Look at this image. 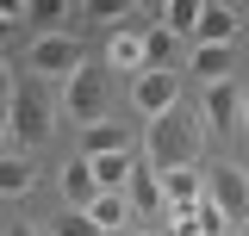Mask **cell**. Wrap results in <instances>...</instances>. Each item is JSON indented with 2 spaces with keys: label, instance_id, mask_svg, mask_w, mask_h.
Returning a JSON list of instances; mask_svg holds the SVG:
<instances>
[{
  "label": "cell",
  "instance_id": "6da1fadb",
  "mask_svg": "<svg viewBox=\"0 0 249 236\" xmlns=\"http://www.w3.org/2000/svg\"><path fill=\"white\" fill-rule=\"evenodd\" d=\"M143 149H150V168H156V174H175V168H193V155H199V131H193V118H181V112L150 118Z\"/></svg>",
  "mask_w": 249,
  "mask_h": 236
},
{
  "label": "cell",
  "instance_id": "7a4b0ae2",
  "mask_svg": "<svg viewBox=\"0 0 249 236\" xmlns=\"http://www.w3.org/2000/svg\"><path fill=\"white\" fill-rule=\"evenodd\" d=\"M6 131H13V137H19L25 149L50 143L56 118H50V100H44V87H37V81H19V93L6 100Z\"/></svg>",
  "mask_w": 249,
  "mask_h": 236
},
{
  "label": "cell",
  "instance_id": "3957f363",
  "mask_svg": "<svg viewBox=\"0 0 249 236\" xmlns=\"http://www.w3.org/2000/svg\"><path fill=\"white\" fill-rule=\"evenodd\" d=\"M106 100H112V81H106V68H75V81L62 87V112L75 118L81 131H93V124H106Z\"/></svg>",
  "mask_w": 249,
  "mask_h": 236
},
{
  "label": "cell",
  "instance_id": "277c9868",
  "mask_svg": "<svg viewBox=\"0 0 249 236\" xmlns=\"http://www.w3.org/2000/svg\"><path fill=\"white\" fill-rule=\"evenodd\" d=\"M25 68L37 75V81H75V68H81V44L62 37V31H44V37L25 50Z\"/></svg>",
  "mask_w": 249,
  "mask_h": 236
},
{
  "label": "cell",
  "instance_id": "5b68a950",
  "mask_svg": "<svg viewBox=\"0 0 249 236\" xmlns=\"http://www.w3.org/2000/svg\"><path fill=\"white\" fill-rule=\"evenodd\" d=\"M131 106H137L143 118L181 112V81H175V68H143V75L131 81Z\"/></svg>",
  "mask_w": 249,
  "mask_h": 236
},
{
  "label": "cell",
  "instance_id": "8992f818",
  "mask_svg": "<svg viewBox=\"0 0 249 236\" xmlns=\"http://www.w3.org/2000/svg\"><path fill=\"white\" fill-rule=\"evenodd\" d=\"M206 199L218 205V218H224V230H237V224H249V174L243 168H218L212 174V186H206Z\"/></svg>",
  "mask_w": 249,
  "mask_h": 236
},
{
  "label": "cell",
  "instance_id": "52a82bcc",
  "mask_svg": "<svg viewBox=\"0 0 249 236\" xmlns=\"http://www.w3.org/2000/svg\"><path fill=\"white\" fill-rule=\"evenodd\" d=\"M237 25H243V13H237V6H224V0H199V25H193V44H224V50H231Z\"/></svg>",
  "mask_w": 249,
  "mask_h": 236
},
{
  "label": "cell",
  "instance_id": "ba28073f",
  "mask_svg": "<svg viewBox=\"0 0 249 236\" xmlns=\"http://www.w3.org/2000/svg\"><path fill=\"white\" fill-rule=\"evenodd\" d=\"M162 205L175 211V218H193V211L206 205V180L193 174V168H175V174H162Z\"/></svg>",
  "mask_w": 249,
  "mask_h": 236
},
{
  "label": "cell",
  "instance_id": "9c48e42d",
  "mask_svg": "<svg viewBox=\"0 0 249 236\" xmlns=\"http://www.w3.org/2000/svg\"><path fill=\"white\" fill-rule=\"evenodd\" d=\"M124 199H131L137 218H168V205H162V174H156L150 162H137V174H131V186H124Z\"/></svg>",
  "mask_w": 249,
  "mask_h": 236
},
{
  "label": "cell",
  "instance_id": "30bf717a",
  "mask_svg": "<svg viewBox=\"0 0 249 236\" xmlns=\"http://www.w3.org/2000/svg\"><path fill=\"white\" fill-rule=\"evenodd\" d=\"M206 124H212V131L243 124V87H237V81H212V87H206Z\"/></svg>",
  "mask_w": 249,
  "mask_h": 236
},
{
  "label": "cell",
  "instance_id": "8fae6325",
  "mask_svg": "<svg viewBox=\"0 0 249 236\" xmlns=\"http://www.w3.org/2000/svg\"><path fill=\"white\" fill-rule=\"evenodd\" d=\"M62 199H69V211H93L100 180H93V162H88V155H75V162L62 168Z\"/></svg>",
  "mask_w": 249,
  "mask_h": 236
},
{
  "label": "cell",
  "instance_id": "7c38bea8",
  "mask_svg": "<svg viewBox=\"0 0 249 236\" xmlns=\"http://www.w3.org/2000/svg\"><path fill=\"white\" fill-rule=\"evenodd\" d=\"M137 174V149H119V155H93V180H100V193H124Z\"/></svg>",
  "mask_w": 249,
  "mask_h": 236
},
{
  "label": "cell",
  "instance_id": "4fadbf2b",
  "mask_svg": "<svg viewBox=\"0 0 249 236\" xmlns=\"http://www.w3.org/2000/svg\"><path fill=\"white\" fill-rule=\"evenodd\" d=\"M106 68H137V75H143V68H150L143 37H137V31H112V37H106Z\"/></svg>",
  "mask_w": 249,
  "mask_h": 236
},
{
  "label": "cell",
  "instance_id": "5bb4252c",
  "mask_svg": "<svg viewBox=\"0 0 249 236\" xmlns=\"http://www.w3.org/2000/svg\"><path fill=\"white\" fill-rule=\"evenodd\" d=\"M88 218H93L106 236H119V230H131V218H137V211H131V199H124V193H100Z\"/></svg>",
  "mask_w": 249,
  "mask_h": 236
},
{
  "label": "cell",
  "instance_id": "9a60e30c",
  "mask_svg": "<svg viewBox=\"0 0 249 236\" xmlns=\"http://www.w3.org/2000/svg\"><path fill=\"white\" fill-rule=\"evenodd\" d=\"M119 149H137L131 143V131H124V124H93V131H81V155H119Z\"/></svg>",
  "mask_w": 249,
  "mask_h": 236
},
{
  "label": "cell",
  "instance_id": "2e32d148",
  "mask_svg": "<svg viewBox=\"0 0 249 236\" xmlns=\"http://www.w3.org/2000/svg\"><path fill=\"white\" fill-rule=\"evenodd\" d=\"M31 186H37V168H31L25 155H0V193L6 199H25Z\"/></svg>",
  "mask_w": 249,
  "mask_h": 236
},
{
  "label": "cell",
  "instance_id": "e0dca14e",
  "mask_svg": "<svg viewBox=\"0 0 249 236\" xmlns=\"http://www.w3.org/2000/svg\"><path fill=\"white\" fill-rule=\"evenodd\" d=\"M156 25L175 31V37H193V25H199V0H168V6H156Z\"/></svg>",
  "mask_w": 249,
  "mask_h": 236
},
{
  "label": "cell",
  "instance_id": "ac0fdd59",
  "mask_svg": "<svg viewBox=\"0 0 249 236\" xmlns=\"http://www.w3.org/2000/svg\"><path fill=\"white\" fill-rule=\"evenodd\" d=\"M193 68H199L206 87H212V81H231V50H224V44H193Z\"/></svg>",
  "mask_w": 249,
  "mask_h": 236
},
{
  "label": "cell",
  "instance_id": "d6986e66",
  "mask_svg": "<svg viewBox=\"0 0 249 236\" xmlns=\"http://www.w3.org/2000/svg\"><path fill=\"white\" fill-rule=\"evenodd\" d=\"M175 44H181V37H175V31H162V25L143 31V56H150V68H168V62H175Z\"/></svg>",
  "mask_w": 249,
  "mask_h": 236
},
{
  "label": "cell",
  "instance_id": "ffe728a7",
  "mask_svg": "<svg viewBox=\"0 0 249 236\" xmlns=\"http://www.w3.org/2000/svg\"><path fill=\"white\" fill-rule=\"evenodd\" d=\"M81 13H88V19H100V25H119V31H124V19H131L137 6H124V0H88Z\"/></svg>",
  "mask_w": 249,
  "mask_h": 236
},
{
  "label": "cell",
  "instance_id": "44dd1931",
  "mask_svg": "<svg viewBox=\"0 0 249 236\" xmlns=\"http://www.w3.org/2000/svg\"><path fill=\"white\" fill-rule=\"evenodd\" d=\"M50 236H106V230H100V224H93L88 211H62L56 224H50Z\"/></svg>",
  "mask_w": 249,
  "mask_h": 236
},
{
  "label": "cell",
  "instance_id": "7402d4cb",
  "mask_svg": "<svg viewBox=\"0 0 249 236\" xmlns=\"http://www.w3.org/2000/svg\"><path fill=\"white\" fill-rule=\"evenodd\" d=\"M62 13H69L62 0H31V19H37V25H56Z\"/></svg>",
  "mask_w": 249,
  "mask_h": 236
},
{
  "label": "cell",
  "instance_id": "603a6c76",
  "mask_svg": "<svg viewBox=\"0 0 249 236\" xmlns=\"http://www.w3.org/2000/svg\"><path fill=\"white\" fill-rule=\"evenodd\" d=\"M13 93H19V81H13V62L0 56V100H13Z\"/></svg>",
  "mask_w": 249,
  "mask_h": 236
},
{
  "label": "cell",
  "instance_id": "cb8c5ba5",
  "mask_svg": "<svg viewBox=\"0 0 249 236\" xmlns=\"http://www.w3.org/2000/svg\"><path fill=\"white\" fill-rule=\"evenodd\" d=\"M168 236H199V224H193V218H175V224H168Z\"/></svg>",
  "mask_w": 249,
  "mask_h": 236
},
{
  "label": "cell",
  "instance_id": "d4e9b609",
  "mask_svg": "<svg viewBox=\"0 0 249 236\" xmlns=\"http://www.w3.org/2000/svg\"><path fill=\"white\" fill-rule=\"evenodd\" d=\"M6 236H37V230H31V224H13V230H6Z\"/></svg>",
  "mask_w": 249,
  "mask_h": 236
},
{
  "label": "cell",
  "instance_id": "484cf974",
  "mask_svg": "<svg viewBox=\"0 0 249 236\" xmlns=\"http://www.w3.org/2000/svg\"><path fill=\"white\" fill-rule=\"evenodd\" d=\"M243 131H249V87H243Z\"/></svg>",
  "mask_w": 249,
  "mask_h": 236
},
{
  "label": "cell",
  "instance_id": "4316f807",
  "mask_svg": "<svg viewBox=\"0 0 249 236\" xmlns=\"http://www.w3.org/2000/svg\"><path fill=\"white\" fill-rule=\"evenodd\" d=\"M119 236H150V230H137V224H131V230H119Z\"/></svg>",
  "mask_w": 249,
  "mask_h": 236
},
{
  "label": "cell",
  "instance_id": "83f0119b",
  "mask_svg": "<svg viewBox=\"0 0 249 236\" xmlns=\"http://www.w3.org/2000/svg\"><path fill=\"white\" fill-rule=\"evenodd\" d=\"M6 137H13V131H6V118H0V143H6Z\"/></svg>",
  "mask_w": 249,
  "mask_h": 236
},
{
  "label": "cell",
  "instance_id": "f1b7e54d",
  "mask_svg": "<svg viewBox=\"0 0 249 236\" xmlns=\"http://www.w3.org/2000/svg\"><path fill=\"white\" fill-rule=\"evenodd\" d=\"M243 19H249V13H243Z\"/></svg>",
  "mask_w": 249,
  "mask_h": 236
}]
</instances>
